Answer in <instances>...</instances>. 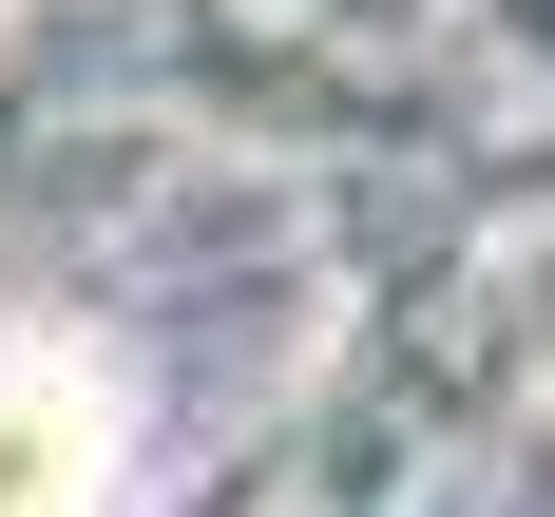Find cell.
I'll return each instance as SVG.
<instances>
[{
  "label": "cell",
  "instance_id": "obj_1",
  "mask_svg": "<svg viewBox=\"0 0 555 517\" xmlns=\"http://www.w3.org/2000/svg\"><path fill=\"white\" fill-rule=\"evenodd\" d=\"M0 517H115V384L77 345H0Z\"/></svg>",
  "mask_w": 555,
  "mask_h": 517
}]
</instances>
